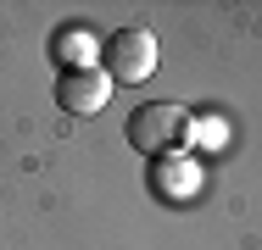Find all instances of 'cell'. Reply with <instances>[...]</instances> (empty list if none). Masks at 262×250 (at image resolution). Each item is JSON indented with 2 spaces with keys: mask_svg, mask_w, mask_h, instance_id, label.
Masks as SVG:
<instances>
[{
  "mask_svg": "<svg viewBox=\"0 0 262 250\" xmlns=\"http://www.w3.org/2000/svg\"><path fill=\"white\" fill-rule=\"evenodd\" d=\"M106 100H112V78L101 67H61L56 72V106L73 111V117H95Z\"/></svg>",
  "mask_w": 262,
  "mask_h": 250,
  "instance_id": "cell-3",
  "label": "cell"
},
{
  "mask_svg": "<svg viewBox=\"0 0 262 250\" xmlns=\"http://www.w3.org/2000/svg\"><path fill=\"white\" fill-rule=\"evenodd\" d=\"M151 184H157L162 200H179V195H190L195 172H190V167H173V161H157V167H151Z\"/></svg>",
  "mask_w": 262,
  "mask_h": 250,
  "instance_id": "cell-4",
  "label": "cell"
},
{
  "mask_svg": "<svg viewBox=\"0 0 262 250\" xmlns=\"http://www.w3.org/2000/svg\"><path fill=\"white\" fill-rule=\"evenodd\" d=\"M101 72L117 78V84H145L157 72V39H151V28H117V34H106Z\"/></svg>",
  "mask_w": 262,
  "mask_h": 250,
  "instance_id": "cell-2",
  "label": "cell"
},
{
  "mask_svg": "<svg viewBox=\"0 0 262 250\" xmlns=\"http://www.w3.org/2000/svg\"><path fill=\"white\" fill-rule=\"evenodd\" d=\"M190 139H195V122L173 100H145L128 117V145L140 156H151V161H173L179 150H190Z\"/></svg>",
  "mask_w": 262,
  "mask_h": 250,
  "instance_id": "cell-1",
  "label": "cell"
}]
</instances>
